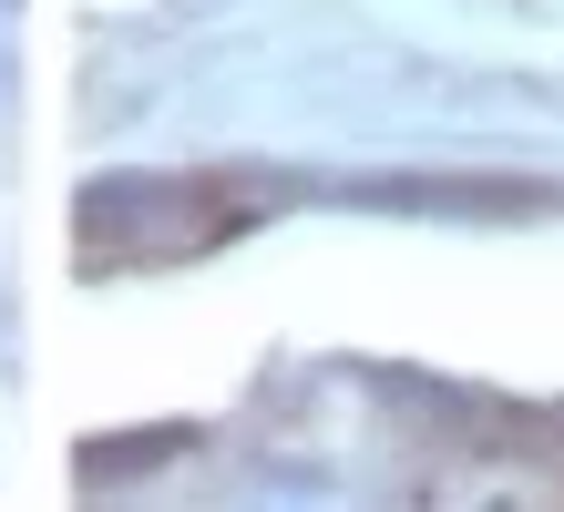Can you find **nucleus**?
Returning <instances> with one entry per match:
<instances>
[{"mask_svg": "<svg viewBox=\"0 0 564 512\" xmlns=\"http://www.w3.org/2000/svg\"><path fill=\"white\" fill-rule=\"evenodd\" d=\"M73 226H83L93 266H164V257L216 247V236L237 226V205H216L185 175H113V185H93L73 205Z\"/></svg>", "mask_w": 564, "mask_h": 512, "instance_id": "1", "label": "nucleus"}, {"mask_svg": "<svg viewBox=\"0 0 564 512\" xmlns=\"http://www.w3.org/2000/svg\"><path fill=\"white\" fill-rule=\"evenodd\" d=\"M164 451H185V431H154V440H113V451H83V482H123V471H144Z\"/></svg>", "mask_w": 564, "mask_h": 512, "instance_id": "2", "label": "nucleus"}]
</instances>
